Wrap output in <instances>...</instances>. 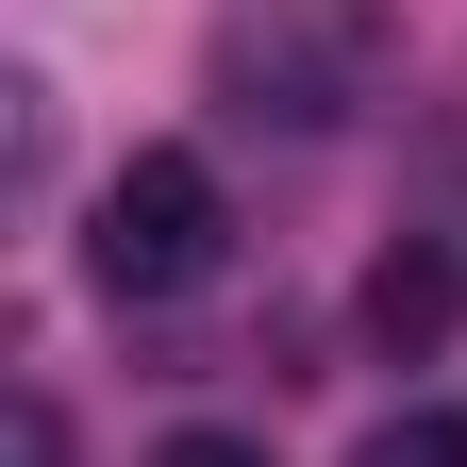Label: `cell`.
Wrapping results in <instances>:
<instances>
[{
	"mask_svg": "<svg viewBox=\"0 0 467 467\" xmlns=\"http://www.w3.org/2000/svg\"><path fill=\"white\" fill-rule=\"evenodd\" d=\"M368 84H384V0H234L217 17V100L234 117L334 134Z\"/></svg>",
	"mask_w": 467,
	"mask_h": 467,
	"instance_id": "1",
	"label": "cell"
},
{
	"mask_svg": "<svg viewBox=\"0 0 467 467\" xmlns=\"http://www.w3.org/2000/svg\"><path fill=\"white\" fill-rule=\"evenodd\" d=\"M217 167L201 150H134L100 184V234H84V267H100V301H184V284L217 267Z\"/></svg>",
	"mask_w": 467,
	"mask_h": 467,
	"instance_id": "2",
	"label": "cell"
},
{
	"mask_svg": "<svg viewBox=\"0 0 467 467\" xmlns=\"http://www.w3.org/2000/svg\"><path fill=\"white\" fill-rule=\"evenodd\" d=\"M451 317H467V284H451V251H434V234H400V251L368 267V334L400 350V368H418V350H434Z\"/></svg>",
	"mask_w": 467,
	"mask_h": 467,
	"instance_id": "3",
	"label": "cell"
},
{
	"mask_svg": "<svg viewBox=\"0 0 467 467\" xmlns=\"http://www.w3.org/2000/svg\"><path fill=\"white\" fill-rule=\"evenodd\" d=\"M350 467H467V418H400V434H368Z\"/></svg>",
	"mask_w": 467,
	"mask_h": 467,
	"instance_id": "4",
	"label": "cell"
},
{
	"mask_svg": "<svg viewBox=\"0 0 467 467\" xmlns=\"http://www.w3.org/2000/svg\"><path fill=\"white\" fill-rule=\"evenodd\" d=\"M150 467H267V451H251V434H167Z\"/></svg>",
	"mask_w": 467,
	"mask_h": 467,
	"instance_id": "5",
	"label": "cell"
},
{
	"mask_svg": "<svg viewBox=\"0 0 467 467\" xmlns=\"http://www.w3.org/2000/svg\"><path fill=\"white\" fill-rule=\"evenodd\" d=\"M17 467H67V418L50 400H17Z\"/></svg>",
	"mask_w": 467,
	"mask_h": 467,
	"instance_id": "6",
	"label": "cell"
}]
</instances>
